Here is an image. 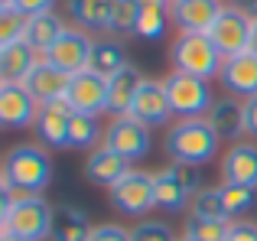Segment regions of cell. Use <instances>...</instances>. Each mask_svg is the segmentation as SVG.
Instances as JSON below:
<instances>
[{
  "label": "cell",
  "instance_id": "obj_1",
  "mask_svg": "<svg viewBox=\"0 0 257 241\" xmlns=\"http://www.w3.org/2000/svg\"><path fill=\"white\" fill-rule=\"evenodd\" d=\"M221 137L212 131L205 117H192V120H176L166 127L163 137V150L170 157V163H189V166H205L218 157Z\"/></svg>",
  "mask_w": 257,
  "mask_h": 241
},
{
  "label": "cell",
  "instance_id": "obj_2",
  "mask_svg": "<svg viewBox=\"0 0 257 241\" xmlns=\"http://www.w3.org/2000/svg\"><path fill=\"white\" fill-rule=\"evenodd\" d=\"M0 179L33 196H43V189L52 183V160L43 144H17L7 150Z\"/></svg>",
  "mask_w": 257,
  "mask_h": 241
},
{
  "label": "cell",
  "instance_id": "obj_3",
  "mask_svg": "<svg viewBox=\"0 0 257 241\" xmlns=\"http://www.w3.org/2000/svg\"><path fill=\"white\" fill-rule=\"evenodd\" d=\"M52 215H56V209L43 196L0 202V235H13L20 241H49Z\"/></svg>",
  "mask_w": 257,
  "mask_h": 241
},
{
  "label": "cell",
  "instance_id": "obj_4",
  "mask_svg": "<svg viewBox=\"0 0 257 241\" xmlns=\"http://www.w3.org/2000/svg\"><path fill=\"white\" fill-rule=\"evenodd\" d=\"M170 59H173V72H186V75H195V78H218L221 72V56L215 49V43L205 36V33H179L170 46Z\"/></svg>",
  "mask_w": 257,
  "mask_h": 241
},
{
  "label": "cell",
  "instance_id": "obj_5",
  "mask_svg": "<svg viewBox=\"0 0 257 241\" xmlns=\"http://www.w3.org/2000/svg\"><path fill=\"white\" fill-rule=\"evenodd\" d=\"M202 189L199 166L189 163H166L160 173H153V202L160 212H182L189 209L192 196Z\"/></svg>",
  "mask_w": 257,
  "mask_h": 241
},
{
  "label": "cell",
  "instance_id": "obj_6",
  "mask_svg": "<svg viewBox=\"0 0 257 241\" xmlns=\"http://www.w3.org/2000/svg\"><path fill=\"white\" fill-rule=\"evenodd\" d=\"M163 82H166V95H170L176 120L205 117L208 111H212L215 95H212V85H208L205 78L186 75V72H170Z\"/></svg>",
  "mask_w": 257,
  "mask_h": 241
},
{
  "label": "cell",
  "instance_id": "obj_7",
  "mask_svg": "<svg viewBox=\"0 0 257 241\" xmlns=\"http://www.w3.org/2000/svg\"><path fill=\"white\" fill-rule=\"evenodd\" d=\"M107 202H111V209L120 212V215H131V218H137V222L147 218L157 209V202H153V173L131 166V173L107 189Z\"/></svg>",
  "mask_w": 257,
  "mask_h": 241
},
{
  "label": "cell",
  "instance_id": "obj_8",
  "mask_svg": "<svg viewBox=\"0 0 257 241\" xmlns=\"http://www.w3.org/2000/svg\"><path fill=\"white\" fill-rule=\"evenodd\" d=\"M104 147H111L114 153L127 160V163H140L150 157L153 150V131L147 124H140L137 117H111L104 127Z\"/></svg>",
  "mask_w": 257,
  "mask_h": 241
},
{
  "label": "cell",
  "instance_id": "obj_9",
  "mask_svg": "<svg viewBox=\"0 0 257 241\" xmlns=\"http://www.w3.org/2000/svg\"><path fill=\"white\" fill-rule=\"evenodd\" d=\"M251 33H254V20L247 17L244 10H238L234 4H228L205 36L215 43V49H218L221 56L231 59V56H241V52L251 49Z\"/></svg>",
  "mask_w": 257,
  "mask_h": 241
},
{
  "label": "cell",
  "instance_id": "obj_10",
  "mask_svg": "<svg viewBox=\"0 0 257 241\" xmlns=\"http://www.w3.org/2000/svg\"><path fill=\"white\" fill-rule=\"evenodd\" d=\"M91 52H94V36L78 26H65V33L43 52L46 62H52L56 69L78 75V72L91 69Z\"/></svg>",
  "mask_w": 257,
  "mask_h": 241
},
{
  "label": "cell",
  "instance_id": "obj_11",
  "mask_svg": "<svg viewBox=\"0 0 257 241\" xmlns=\"http://www.w3.org/2000/svg\"><path fill=\"white\" fill-rule=\"evenodd\" d=\"M131 117H137L140 124H147L150 131L166 127L176 117L163 78H144V85H140L137 98H134V104H131Z\"/></svg>",
  "mask_w": 257,
  "mask_h": 241
},
{
  "label": "cell",
  "instance_id": "obj_12",
  "mask_svg": "<svg viewBox=\"0 0 257 241\" xmlns=\"http://www.w3.org/2000/svg\"><path fill=\"white\" fill-rule=\"evenodd\" d=\"M39 108L43 104L30 95L26 85H0V124L10 131H26L36 127Z\"/></svg>",
  "mask_w": 257,
  "mask_h": 241
},
{
  "label": "cell",
  "instance_id": "obj_13",
  "mask_svg": "<svg viewBox=\"0 0 257 241\" xmlns=\"http://www.w3.org/2000/svg\"><path fill=\"white\" fill-rule=\"evenodd\" d=\"M69 104H72V111H82V114H98V117L107 114V78L98 75L94 69L72 75Z\"/></svg>",
  "mask_w": 257,
  "mask_h": 241
},
{
  "label": "cell",
  "instance_id": "obj_14",
  "mask_svg": "<svg viewBox=\"0 0 257 241\" xmlns=\"http://www.w3.org/2000/svg\"><path fill=\"white\" fill-rule=\"evenodd\" d=\"M225 7V0H173L170 17L179 33H208Z\"/></svg>",
  "mask_w": 257,
  "mask_h": 241
},
{
  "label": "cell",
  "instance_id": "obj_15",
  "mask_svg": "<svg viewBox=\"0 0 257 241\" xmlns=\"http://www.w3.org/2000/svg\"><path fill=\"white\" fill-rule=\"evenodd\" d=\"M218 82L225 88V95H231V98H241V101L254 98L257 95V56L247 49L241 56L225 59L218 72Z\"/></svg>",
  "mask_w": 257,
  "mask_h": 241
},
{
  "label": "cell",
  "instance_id": "obj_16",
  "mask_svg": "<svg viewBox=\"0 0 257 241\" xmlns=\"http://www.w3.org/2000/svg\"><path fill=\"white\" fill-rule=\"evenodd\" d=\"M69 120H72V104L69 98L52 101L39 108L36 117V137L46 150H69Z\"/></svg>",
  "mask_w": 257,
  "mask_h": 241
},
{
  "label": "cell",
  "instance_id": "obj_17",
  "mask_svg": "<svg viewBox=\"0 0 257 241\" xmlns=\"http://www.w3.org/2000/svg\"><path fill=\"white\" fill-rule=\"evenodd\" d=\"M221 183L228 186H251L257 189V144L238 140L221 157Z\"/></svg>",
  "mask_w": 257,
  "mask_h": 241
},
{
  "label": "cell",
  "instance_id": "obj_18",
  "mask_svg": "<svg viewBox=\"0 0 257 241\" xmlns=\"http://www.w3.org/2000/svg\"><path fill=\"white\" fill-rule=\"evenodd\" d=\"M131 173V163H127L120 153H114L111 147H94L91 153L85 157V179L91 186H98V189H111L114 183H120V179Z\"/></svg>",
  "mask_w": 257,
  "mask_h": 241
},
{
  "label": "cell",
  "instance_id": "obj_19",
  "mask_svg": "<svg viewBox=\"0 0 257 241\" xmlns=\"http://www.w3.org/2000/svg\"><path fill=\"white\" fill-rule=\"evenodd\" d=\"M43 62L36 49L30 43H10V46H0V85H26L30 72Z\"/></svg>",
  "mask_w": 257,
  "mask_h": 241
},
{
  "label": "cell",
  "instance_id": "obj_20",
  "mask_svg": "<svg viewBox=\"0 0 257 241\" xmlns=\"http://www.w3.org/2000/svg\"><path fill=\"white\" fill-rule=\"evenodd\" d=\"M69 85H72L69 72L56 69V65L46 62V59L30 72V78H26V88H30V95L36 98L39 104H52V101L69 98Z\"/></svg>",
  "mask_w": 257,
  "mask_h": 241
},
{
  "label": "cell",
  "instance_id": "obj_21",
  "mask_svg": "<svg viewBox=\"0 0 257 241\" xmlns=\"http://www.w3.org/2000/svg\"><path fill=\"white\" fill-rule=\"evenodd\" d=\"M205 120L212 124V131L218 134L221 140H231L238 144V137H244V101L241 98H215L212 111L205 114Z\"/></svg>",
  "mask_w": 257,
  "mask_h": 241
},
{
  "label": "cell",
  "instance_id": "obj_22",
  "mask_svg": "<svg viewBox=\"0 0 257 241\" xmlns=\"http://www.w3.org/2000/svg\"><path fill=\"white\" fill-rule=\"evenodd\" d=\"M144 78L147 75L137 65H127V69H120L114 78H107V114L111 117L131 114V104H134V98H137Z\"/></svg>",
  "mask_w": 257,
  "mask_h": 241
},
{
  "label": "cell",
  "instance_id": "obj_23",
  "mask_svg": "<svg viewBox=\"0 0 257 241\" xmlns=\"http://www.w3.org/2000/svg\"><path fill=\"white\" fill-rule=\"evenodd\" d=\"M91 231H94V225L85 209H78V205H56L49 241H88Z\"/></svg>",
  "mask_w": 257,
  "mask_h": 241
},
{
  "label": "cell",
  "instance_id": "obj_24",
  "mask_svg": "<svg viewBox=\"0 0 257 241\" xmlns=\"http://www.w3.org/2000/svg\"><path fill=\"white\" fill-rule=\"evenodd\" d=\"M170 26H173V17H170V4L166 0H144V4H137L134 36L147 39V43H157V39L166 36Z\"/></svg>",
  "mask_w": 257,
  "mask_h": 241
},
{
  "label": "cell",
  "instance_id": "obj_25",
  "mask_svg": "<svg viewBox=\"0 0 257 241\" xmlns=\"http://www.w3.org/2000/svg\"><path fill=\"white\" fill-rule=\"evenodd\" d=\"M69 17L85 33H111V7L114 0H65Z\"/></svg>",
  "mask_w": 257,
  "mask_h": 241
},
{
  "label": "cell",
  "instance_id": "obj_26",
  "mask_svg": "<svg viewBox=\"0 0 257 241\" xmlns=\"http://www.w3.org/2000/svg\"><path fill=\"white\" fill-rule=\"evenodd\" d=\"M127 49L117 36H94V52H91V69L104 78H114L120 69H127Z\"/></svg>",
  "mask_w": 257,
  "mask_h": 241
},
{
  "label": "cell",
  "instance_id": "obj_27",
  "mask_svg": "<svg viewBox=\"0 0 257 241\" xmlns=\"http://www.w3.org/2000/svg\"><path fill=\"white\" fill-rule=\"evenodd\" d=\"M104 144V131H101V117L98 114H82V111H72L69 120V150H88Z\"/></svg>",
  "mask_w": 257,
  "mask_h": 241
},
{
  "label": "cell",
  "instance_id": "obj_28",
  "mask_svg": "<svg viewBox=\"0 0 257 241\" xmlns=\"http://www.w3.org/2000/svg\"><path fill=\"white\" fill-rule=\"evenodd\" d=\"M62 33H65L62 17H59L56 10H46V13H36V17H30V26H26V43H30L33 49L39 52V56H43V52L49 49V46L56 43Z\"/></svg>",
  "mask_w": 257,
  "mask_h": 241
},
{
  "label": "cell",
  "instance_id": "obj_29",
  "mask_svg": "<svg viewBox=\"0 0 257 241\" xmlns=\"http://www.w3.org/2000/svg\"><path fill=\"white\" fill-rule=\"evenodd\" d=\"M189 215L192 218H215V222H231L221 199V186H202L189 202Z\"/></svg>",
  "mask_w": 257,
  "mask_h": 241
},
{
  "label": "cell",
  "instance_id": "obj_30",
  "mask_svg": "<svg viewBox=\"0 0 257 241\" xmlns=\"http://www.w3.org/2000/svg\"><path fill=\"white\" fill-rule=\"evenodd\" d=\"M228 231H231V222H215V218H186V228L182 235L195 238V241H228Z\"/></svg>",
  "mask_w": 257,
  "mask_h": 241
},
{
  "label": "cell",
  "instance_id": "obj_31",
  "mask_svg": "<svg viewBox=\"0 0 257 241\" xmlns=\"http://www.w3.org/2000/svg\"><path fill=\"white\" fill-rule=\"evenodd\" d=\"M221 199H225L228 218L234 222V215H244V212L254 209L257 189H251V186H228V183H221Z\"/></svg>",
  "mask_w": 257,
  "mask_h": 241
},
{
  "label": "cell",
  "instance_id": "obj_32",
  "mask_svg": "<svg viewBox=\"0 0 257 241\" xmlns=\"http://www.w3.org/2000/svg\"><path fill=\"white\" fill-rule=\"evenodd\" d=\"M131 238L134 241H179L176 231H173V225L163 222V218H140L131 228Z\"/></svg>",
  "mask_w": 257,
  "mask_h": 241
},
{
  "label": "cell",
  "instance_id": "obj_33",
  "mask_svg": "<svg viewBox=\"0 0 257 241\" xmlns=\"http://www.w3.org/2000/svg\"><path fill=\"white\" fill-rule=\"evenodd\" d=\"M26 26H30V17H26V13H20V10L0 13V46L23 43L26 39Z\"/></svg>",
  "mask_w": 257,
  "mask_h": 241
},
{
  "label": "cell",
  "instance_id": "obj_34",
  "mask_svg": "<svg viewBox=\"0 0 257 241\" xmlns=\"http://www.w3.org/2000/svg\"><path fill=\"white\" fill-rule=\"evenodd\" d=\"M134 26H137V4H131V0H114V7H111V33L127 36V33H134Z\"/></svg>",
  "mask_w": 257,
  "mask_h": 241
},
{
  "label": "cell",
  "instance_id": "obj_35",
  "mask_svg": "<svg viewBox=\"0 0 257 241\" xmlns=\"http://www.w3.org/2000/svg\"><path fill=\"white\" fill-rule=\"evenodd\" d=\"M88 241H134V238H131V228H124V225L101 222V225H94V231H91Z\"/></svg>",
  "mask_w": 257,
  "mask_h": 241
},
{
  "label": "cell",
  "instance_id": "obj_36",
  "mask_svg": "<svg viewBox=\"0 0 257 241\" xmlns=\"http://www.w3.org/2000/svg\"><path fill=\"white\" fill-rule=\"evenodd\" d=\"M228 241H257V225L254 222H231Z\"/></svg>",
  "mask_w": 257,
  "mask_h": 241
},
{
  "label": "cell",
  "instance_id": "obj_37",
  "mask_svg": "<svg viewBox=\"0 0 257 241\" xmlns=\"http://www.w3.org/2000/svg\"><path fill=\"white\" fill-rule=\"evenodd\" d=\"M13 4H17L20 13H26V17H36V13L52 10V4H56V0H13Z\"/></svg>",
  "mask_w": 257,
  "mask_h": 241
},
{
  "label": "cell",
  "instance_id": "obj_38",
  "mask_svg": "<svg viewBox=\"0 0 257 241\" xmlns=\"http://www.w3.org/2000/svg\"><path fill=\"white\" fill-rule=\"evenodd\" d=\"M244 134L247 137H257V95L244 101Z\"/></svg>",
  "mask_w": 257,
  "mask_h": 241
},
{
  "label": "cell",
  "instance_id": "obj_39",
  "mask_svg": "<svg viewBox=\"0 0 257 241\" xmlns=\"http://www.w3.org/2000/svg\"><path fill=\"white\" fill-rule=\"evenodd\" d=\"M231 4L238 7V10H244L251 20H257V0H231Z\"/></svg>",
  "mask_w": 257,
  "mask_h": 241
},
{
  "label": "cell",
  "instance_id": "obj_40",
  "mask_svg": "<svg viewBox=\"0 0 257 241\" xmlns=\"http://www.w3.org/2000/svg\"><path fill=\"white\" fill-rule=\"evenodd\" d=\"M251 52L257 56V20H254V33H251Z\"/></svg>",
  "mask_w": 257,
  "mask_h": 241
},
{
  "label": "cell",
  "instance_id": "obj_41",
  "mask_svg": "<svg viewBox=\"0 0 257 241\" xmlns=\"http://www.w3.org/2000/svg\"><path fill=\"white\" fill-rule=\"evenodd\" d=\"M0 241H20V238H13V235H0Z\"/></svg>",
  "mask_w": 257,
  "mask_h": 241
},
{
  "label": "cell",
  "instance_id": "obj_42",
  "mask_svg": "<svg viewBox=\"0 0 257 241\" xmlns=\"http://www.w3.org/2000/svg\"><path fill=\"white\" fill-rule=\"evenodd\" d=\"M179 241H195V238H189V235H182V238H179Z\"/></svg>",
  "mask_w": 257,
  "mask_h": 241
},
{
  "label": "cell",
  "instance_id": "obj_43",
  "mask_svg": "<svg viewBox=\"0 0 257 241\" xmlns=\"http://www.w3.org/2000/svg\"><path fill=\"white\" fill-rule=\"evenodd\" d=\"M131 4H144V0H131Z\"/></svg>",
  "mask_w": 257,
  "mask_h": 241
},
{
  "label": "cell",
  "instance_id": "obj_44",
  "mask_svg": "<svg viewBox=\"0 0 257 241\" xmlns=\"http://www.w3.org/2000/svg\"><path fill=\"white\" fill-rule=\"evenodd\" d=\"M166 4H173V0H166Z\"/></svg>",
  "mask_w": 257,
  "mask_h": 241
}]
</instances>
